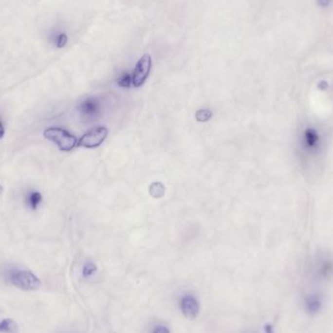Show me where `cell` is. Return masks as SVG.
<instances>
[{"label":"cell","mask_w":333,"mask_h":333,"mask_svg":"<svg viewBox=\"0 0 333 333\" xmlns=\"http://www.w3.org/2000/svg\"><path fill=\"white\" fill-rule=\"evenodd\" d=\"M44 136L48 140L54 142L61 151H71L78 143L77 138L62 128H48L44 130Z\"/></svg>","instance_id":"1"},{"label":"cell","mask_w":333,"mask_h":333,"mask_svg":"<svg viewBox=\"0 0 333 333\" xmlns=\"http://www.w3.org/2000/svg\"><path fill=\"white\" fill-rule=\"evenodd\" d=\"M9 278L13 285L25 291L37 290L41 286L40 279L29 271L14 270L10 273Z\"/></svg>","instance_id":"2"},{"label":"cell","mask_w":333,"mask_h":333,"mask_svg":"<svg viewBox=\"0 0 333 333\" xmlns=\"http://www.w3.org/2000/svg\"><path fill=\"white\" fill-rule=\"evenodd\" d=\"M310 276L315 280H326L333 277V260L328 257L315 259L310 268Z\"/></svg>","instance_id":"3"},{"label":"cell","mask_w":333,"mask_h":333,"mask_svg":"<svg viewBox=\"0 0 333 333\" xmlns=\"http://www.w3.org/2000/svg\"><path fill=\"white\" fill-rule=\"evenodd\" d=\"M108 130L105 127H95L85 134L81 136L79 139L77 146L85 147V148H95L98 147L107 137Z\"/></svg>","instance_id":"4"},{"label":"cell","mask_w":333,"mask_h":333,"mask_svg":"<svg viewBox=\"0 0 333 333\" xmlns=\"http://www.w3.org/2000/svg\"><path fill=\"white\" fill-rule=\"evenodd\" d=\"M303 309L305 313L311 316H314L318 314L324 306V297L323 294L319 291H308L304 294L303 300Z\"/></svg>","instance_id":"5"},{"label":"cell","mask_w":333,"mask_h":333,"mask_svg":"<svg viewBox=\"0 0 333 333\" xmlns=\"http://www.w3.org/2000/svg\"><path fill=\"white\" fill-rule=\"evenodd\" d=\"M152 67V58L151 56L148 54L143 55L139 60L137 61L132 76H131V81L132 85L134 87H140L144 84L146 79L149 76V73L151 71Z\"/></svg>","instance_id":"6"},{"label":"cell","mask_w":333,"mask_h":333,"mask_svg":"<svg viewBox=\"0 0 333 333\" xmlns=\"http://www.w3.org/2000/svg\"><path fill=\"white\" fill-rule=\"evenodd\" d=\"M45 39L49 45L56 49L64 48L68 43V34L58 25H53L46 29Z\"/></svg>","instance_id":"7"},{"label":"cell","mask_w":333,"mask_h":333,"mask_svg":"<svg viewBox=\"0 0 333 333\" xmlns=\"http://www.w3.org/2000/svg\"><path fill=\"white\" fill-rule=\"evenodd\" d=\"M180 309L183 315L188 319H195L200 311L198 299L193 295H184L180 300Z\"/></svg>","instance_id":"8"},{"label":"cell","mask_w":333,"mask_h":333,"mask_svg":"<svg viewBox=\"0 0 333 333\" xmlns=\"http://www.w3.org/2000/svg\"><path fill=\"white\" fill-rule=\"evenodd\" d=\"M79 109L83 115L92 117L95 116L96 113L99 111V106L94 98H88L80 104Z\"/></svg>","instance_id":"9"},{"label":"cell","mask_w":333,"mask_h":333,"mask_svg":"<svg viewBox=\"0 0 333 333\" xmlns=\"http://www.w3.org/2000/svg\"><path fill=\"white\" fill-rule=\"evenodd\" d=\"M0 332L1 333H19L18 326L17 322L12 318H4L0 322Z\"/></svg>","instance_id":"10"},{"label":"cell","mask_w":333,"mask_h":333,"mask_svg":"<svg viewBox=\"0 0 333 333\" xmlns=\"http://www.w3.org/2000/svg\"><path fill=\"white\" fill-rule=\"evenodd\" d=\"M166 193V188L165 185L162 182H153L150 186H149V194L151 195V197H153L154 199H161L165 196Z\"/></svg>","instance_id":"11"},{"label":"cell","mask_w":333,"mask_h":333,"mask_svg":"<svg viewBox=\"0 0 333 333\" xmlns=\"http://www.w3.org/2000/svg\"><path fill=\"white\" fill-rule=\"evenodd\" d=\"M42 202V195L37 191H31L26 197V203L32 209H36Z\"/></svg>","instance_id":"12"},{"label":"cell","mask_w":333,"mask_h":333,"mask_svg":"<svg viewBox=\"0 0 333 333\" xmlns=\"http://www.w3.org/2000/svg\"><path fill=\"white\" fill-rule=\"evenodd\" d=\"M195 117L199 122H207L212 117V112L207 108H202L196 112Z\"/></svg>","instance_id":"13"},{"label":"cell","mask_w":333,"mask_h":333,"mask_svg":"<svg viewBox=\"0 0 333 333\" xmlns=\"http://www.w3.org/2000/svg\"><path fill=\"white\" fill-rule=\"evenodd\" d=\"M96 270H97V268L92 262H88L84 265L83 270H82V274L85 278H88V277L92 276V274H94L96 272Z\"/></svg>","instance_id":"14"},{"label":"cell","mask_w":333,"mask_h":333,"mask_svg":"<svg viewBox=\"0 0 333 333\" xmlns=\"http://www.w3.org/2000/svg\"><path fill=\"white\" fill-rule=\"evenodd\" d=\"M118 84H119V86L124 87V88L130 87V84H132L131 76L129 75L128 73H125V74L121 75V77L118 79Z\"/></svg>","instance_id":"15"},{"label":"cell","mask_w":333,"mask_h":333,"mask_svg":"<svg viewBox=\"0 0 333 333\" xmlns=\"http://www.w3.org/2000/svg\"><path fill=\"white\" fill-rule=\"evenodd\" d=\"M315 3L319 8L326 9L331 6V4L333 3V0H315Z\"/></svg>","instance_id":"16"},{"label":"cell","mask_w":333,"mask_h":333,"mask_svg":"<svg viewBox=\"0 0 333 333\" xmlns=\"http://www.w3.org/2000/svg\"><path fill=\"white\" fill-rule=\"evenodd\" d=\"M152 333H170L169 329L165 325H158L154 328Z\"/></svg>","instance_id":"17"},{"label":"cell","mask_w":333,"mask_h":333,"mask_svg":"<svg viewBox=\"0 0 333 333\" xmlns=\"http://www.w3.org/2000/svg\"><path fill=\"white\" fill-rule=\"evenodd\" d=\"M265 333H274L272 325H270V324H267V325L265 326Z\"/></svg>","instance_id":"18"},{"label":"cell","mask_w":333,"mask_h":333,"mask_svg":"<svg viewBox=\"0 0 333 333\" xmlns=\"http://www.w3.org/2000/svg\"><path fill=\"white\" fill-rule=\"evenodd\" d=\"M4 135V128L2 126V123L0 121V138H2V136Z\"/></svg>","instance_id":"19"}]
</instances>
